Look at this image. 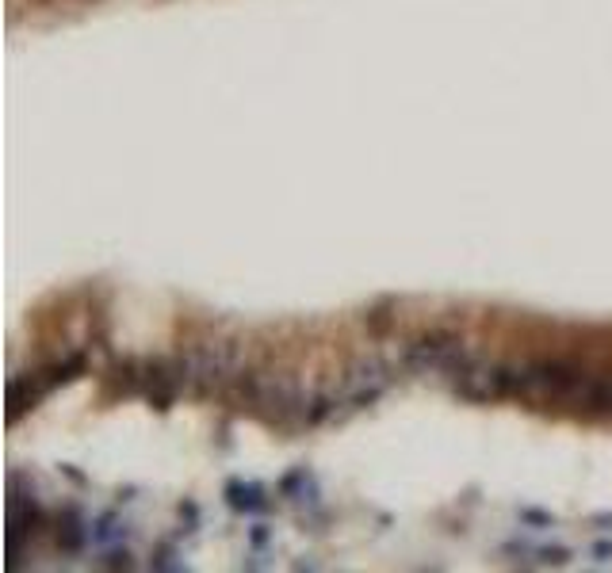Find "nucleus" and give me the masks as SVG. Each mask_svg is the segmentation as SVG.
Returning <instances> with one entry per match:
<instances>
[{"label":"nucleus","mask_w":612,"mask_h":573,"mask_svg":"<svg viewBox=\"0 0 612 573\" xmlns=\"http://www.w3.org/2000/svg\"><path fill=\"white\" fill-rule=\"evenodd\" d=\"M73 371H81V356H73V360L54 363V367H46V371L20 375V379L8 382V421H16L23 409H31V405L39 402L43 394H50L58 382L73 379Z\"/></svg>","instance_id":"7ed1b4c3"},{"label":"nucleus","mask_w":612,"mask_h":573,"mask_svg":"<svg viewBox=\"0 0 612 573\" xmlns=\"http://www.w3.org/2000/svg\"><path fill=\"white\" fill-rule=\"evenodd\" d=\"M238 390L245 405L253 413H261L264 421H272V425H291L295 417L306 421L303 386L295 379H287V375H257V371H249L245 379H238Z\"/></svg>","instance_id":"f257e3e1"},{"label":"nucleus","mask_w":612,"mask_h":573,"mask_svg":"<svg viewBox=\"0 0 612 573\" xmlns=\"http://www.w3.org/2000/svg\"><path fill=\"white\" fill-rule=\"evenodd\" d=\"M475 352H467V344L456 337V333H429V337H417L406 352H402V363L410 371H440V375H456L463 363L471 360Z\"/></svg>","instance_id":"f03ea898"}]
</instances>
